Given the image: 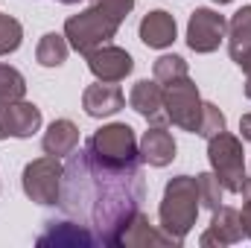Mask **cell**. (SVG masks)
<instances>
[{
	"label": "cell",
	"mask_w": 251,
	"mask_h": 248,
	"mask_svg": "<svg viewBox=\"0 0 251 248\" xmlns=\"http://www.w3.org/2000/svg\"><path fill=\"white\" fill-rule=\"evenodd\" d=\"M143 161L111 164L102 161L91 146L67 155L59 190V207L64 216L91 228L100 246H117L131 216L140 210L146 196Z\"/></svg>",
	"instance_id": "cell-1"
},
{
	"label": "cell",
	"mask_w": 251,
	"mask_h": 248,
	"mask_svg": "<svg viewBox=\"0 0 251 248\" xmlns=\"http://www.w3.org/2000/svg\"><path fill=\"white\" fill-rule=\"evenodd\" d=\"M199 184L193 175H176L173 181H167L164 187V198H161V231L176 243L181 246L187 240V234L196 225V216H199Z\"/></svg>",
	"instance_id": "cell-2"
},
{
	"label": "cell",
	"mask_w": 251,
	"mask_h": 248,
	"mask_svg": "<svg viewBox=\"0 0 251 248\" xmlns=\"http://www.w3.org/2000/svg\"><path fill=\"white\" fill-rule=\"evenodd\" d=\"M117 29H120V21L117 18H111L102 6H88L85 12H79V15H70L67 21H64V38H67V44L76 50V53H82V56H88L91 50H97V47H102V44H108L114 35H117Z\"/></svg>",
	"instance_id": "cell-3"
},
{
	"label": "cell",
	"mask_w": 251,
	"mask_h": 248,
	"mask_svg": "<svg viewBox=\"0 0 251 248\" xmlns=\"http://www.w3.org/2000/svg\"><path fill=\"white\" fill-rule=\"evenodd\" d=\"M243 143L240 137L222 131L216 137L207 140V158L213 167V175L219 178V184L225 187V193H240L246 181V161H243Z\"/></svg>",
	"instance_id": "cell-4"
},
{
	"label": "cell",
	"mask_w": 251,
	"mask_h": 248,
	"mask_svg": "<svg viewBox=\"0 0 251 248\" xmlns=\"http://www.w3.org/2000/svg\"><path fill=\"white\" fill-rule=\"evenodd\" d=\"M62 173H64V167L59 164V158H53V155L29 161L24 167V175H21V184H24L26 198L35 201V204H44V207L59 204Z\"/></svg>",
	"instance_id": "cell-5"
},
{
	"label": "cell",
	"mask_w": 251,
	"mask_h": 248,
	"mask_svg": "<svg viewBox=\"0 0 251 248\" xmlns=\"http://www.w3.org/2000/svg\"><path fill=\"white\" fill-rule=\"evenodd\" d=\"M164 111H167V120L178 125L181 131H193V134L199 131L201 97H199V88L190 76L164 85Z\"/></svg>",
	"instance_id": "cell-6"
},
{
	"label": "cell",
	"mask_w": 251,
	"mask_h": 248,
	"mask_svg": "<svg viewBox=\"0 0 251 248\" xmlns=\"http://www.w3.org/2000/svg\"><path fill=\"white\" fill-rule=\"evenodd\" d=\"M88 146L111 164H131L140 161V149H137V137L134 128L128 123H108L100 131H94V137L88 140Z\"/></svg>",
	"instance_id": "cell-7"
},
{
	"label": "cell",
	"mask_w": 251,
	"mask_h": 248,
	"mask_svg": "<svg viewBox=\"0 0 251 248\" xmlns=\"http://www.w3.org/2000/svg\"><path fill=\"white\" fill-rule=\"evenodd\" d=\"M225 32H228L225 15H219L213 9H204V6L196 9L187 21V44L193 53H213V50H219Z\"/></svg>",
	"instance_id": "cell-8"
},
{
	"label": "cell",
	"mask_w": 251,
	"mask_h": 248,
	"mask_svg": "<svg viewBox=\"0 0 251 248\" xmlns=\"http://www.w3.org/2000/svg\"><path fill=\"white\" fill-rule=\"evenodd\" d=\"M41 128V108L26 102V99H15V102H0V140L6 137H32Z\"/></svg>",
	"instance_id": "cell-9"
},
{
	"label": "cell",
	"mask_w": 251,
	"mask_h": 248,
	"mask_svg": "<svg viewBox=\"0 0 251 248\" xmlns=\"http://www.w3.org/2000/svg\"><path fill=\"white\" fill-rule=\"evenodd\" d=\"M47 228H44V234L35 240L41 248L53 246V248H97V237L91 234V228L88 225H82V222H76V219H47L44 222Z\"/></svg>",
	"instance_id": "cell-10"
},
{
	"label": "cell",
	"mask_w": 251,
	"mask_h": 248,
	"mask_svg": "<svg viewBox=\"0 0 251 248\" xmlns=\"http://www.w3.org/2000/svg\"><path fill=\"white\" fill-rule=\"evenodd\" d=\"M85 59H88V70L100 82H120L134 70V59L123 47H114V44H102V47L91 50Z\"/></svg>",
	"instance_id": "cell-11"
},
{
	"label": "cell",
	"mask_w": 251,
	"mask_h": 248,
	"mask_svg": "<svg viewBox=\"0 0 251 248\" xmlns=\"http://www.w3.org/2000/svg\"><path fill=\"white\" fill-rule=\"evenodd\" d=\"M246 237V231H243V219H240V210H234V207H225V204H219L216 210H213V219H210V228L199 237V246L201 248H222V246H234V243H240Z\"/></svg>",
	"instance_id": "cell-12"
},
{
	"label": "cell",
	"mask_w": 251,
	"mask_h": 248,
	"mask_svg": "<svg viewBox=\"0 0 251 248\" xmlns=\"http://www.w3.org/2000/svg\"><path fill=\"white\" fill-rule=\"evenodd\" d=\"M128 105L152 125H167V111H164V85L161 82H149V79H140L134 82L131 94H128Z\"/></svg>",
	"instance_id": "cell-13"
},
{
	"label": "cell",
	"mask_w": 251,
	"mask_h": 248,
	"mask_svg": "<svg viewBox=\"0 0 251 248\" xmlns=\"http://www.w3.org/2000/svg\"><path fill=\"white\" fill-rule=\"evenodd\" d=\"M126 105V97L120 91V85L114 82H97V85H88L85 94H82V108L88 117L94 120H102V117H111L117 114Z\"/></svg>",
	"instance_id": "cell-14"
},
{
	"label": "cell",
	"mask_w": 251,
	"mask_h": 248,
	"mask_svg": "<svg viewBox=\"0 0 251 248\" xmlns=\"http://www.w3.org/2000/svg\"><path fill=\"white\" fill-rule=\"evenodd\" d=\"M137 149H140V161L158 170L176 161V140H173V131H167V125L146 128L143 137L137 140Z\"/></svg>",
	"instance_id": "cell-15"
},
{
	"label": "cell",
	"mask_w": 251,
	"mask_h": 248,
	"mask_svg": "<svg viewBox=\"0 0 251 248\" xmlns=\"http://www.w3.org/2000/svg\"><path fill=\"white\" fill-rule=\"evenodd\" d=\"M117 246H126V248H161V246H176L164 231L152 228V222L146 219L143 210H137L131 216V222L126 225V231L120 234Z\"/></svg>",
	"instance_id": "cell-16"
},
{
	"label": "cell",
	"mask_w": 251,
	"mask_h": 248,
	"mask_svg": "<svg viewBox=\"0 0 251 248\" xmlns=\"http://www.w3.org/2000/svg\"><path fill=\"white\" fill-rule=\"evenodd\" d=\"M178 35V26H176V18L164 9H155L149 12L143 21H140V41L152 50H164L176 41Z\"/></svg>",
	"instance_id": "cell-17"
},
{
	"label": "cell",
	"mask_w": 251,
	"mask_h": 248,
	"mask_svg": "<svg viewBox=\"0 0 251 248\" xmlns=\"http://www.w3.org/2000/svg\"><path fill=\"white\" fill-rule=\"evenodd\" d=\"M41 146L53 158H67L79 146V125L73 123V120H53L50 128L44 131Z\"/></svg>",
	"instance_id": "cell-18"
},
{
	"label": "cell",
	"mask_w": 251,
	"mask_h": 248,
	"mask_svg": "<svg viewBox=\"0 0 251 248\" xmlns=\"http://www.w3.org/2000/svg\"><path fill=\"white\" fill-rule=\"evenodd\" d=\"M246 50H251V6H243L228 21V53H231V59L243 56Z\"/></svg>",
	"instance_id": "cell-19"
},
{
	"label": "cell",
	"mask_w": 251,
	"mask_h": 248,
	"mask_svg": "<svg viewBox=\"0 0 251 248\" xmlns=\"http://www.w3.org/2000/svg\"><path fill=\"white\" fill-rule=\"evenodd\" d=\"M67 53H70V44L67 38L59 32H47L41 41H38V50H35V59L41 67H59L67 62Z\"/></svg>",
	"instance_id": "cell-20"
},
{
	"label": "cell",
	"mask_w": 251,
	"mask_h": 248,
	"mask_svg": "<svg viewBox=\"0 0 251 248\" xmlns=\"http://www.w3.org/2000/svg\"><path fill=\"white\" fill-rule=\"evenodd\" d=\"M26 97V79L21 76V70L0 64V102H15Z\"/></svg>",
	"instance_id": "cell-21"
},
{
	"label": "cell",
	"mask_w": 251,
	"mask_h": 248,
	"mask_svg": "<svg viewBox=\"0 0 251 248\" xmlns=\"http://www.w3.org/2000/svg\"><path fill=\"white\" fill-rule=\"evenodd\" d=\"M152 76H155V82L170 85V82H176V79L190 76V70H187V62H184L181 56H161V59L155 62V67H152Z\"/></svg>",
	"instance_id": "cell-22"
},
{
	"label": "cell",
	"mask_w": 251,
	"mask_h": 248,
	"mask_svg": "<svg viewBox=\"0 0 251 248\" xmlns=\"http://www.w3.org/2000/svg\"><path fill=\"white\" fill-rule=\"evenodd\" d=\"M24 41V26L21 21H15L12 15H3L0 12V56H9L21 47Z\"/></svg>",
	"instance_id": "cell-23"
},
{
	"label": "cell",
	"mask_w": 251,
	"mask_h": 248,
	"mask_svg": "<svg viewBox=\"0 0 251 248\" xmlns=\"http://www.w3.org/2000/svg\"><path fill=\"white\" fill-rule=\"evenodd\" d=\"M196 184H199V201H201V207L216 210V207L222 204V193H225V187L219 184V178H216L213 173H201V175L196 178Z\"/></svg>",
	"instance_id": "cell-24"
},
{
	"label": "cell",
	"mask_w": 251,
	"mask_h": 248,
	"mask_svg": "<svg viewBox=\"0 0 251 248\" xmlns=\"http://www.w3.org/2000/svg\"><path fill=\"white\" fill-rule=\"evenodd\" d=\"M225 114L219 111V105H213V102H201V120H199V131L196 134H201L204 140H210V137H216V134H222L225 131Z\"/></svg>",
	"instance_id": "cell-25"
},
{
	"label": "cell",
	"mask_w": 251,
	"mask_h": 248,
	"mask_svg": "<svg viewBox=\"0 0 251 248\" xmlns=\"http://www.w3.org/2000/svg\"><path fill=\"white\" fill-rule=\"evenodd\" d=\"M97 6H102L111 18H117L120 24H123L126 18H128V12L134 9V0H94Z\"/></svg>",
	"instance_id": "cell-26"
},
{
	"label": "cell",
	"mask_w": 251,
	"mask_h": 248,
	"mask_svg": "<svg viewBox=\"0 0 251 248\" xmlns=\"http://www.w3.org/2000/svg\"><path fill=\"white\" fill-rule=\"evenodd\" d=\"M240 219H243V231H246V237L251 240V198H246V204H243V213H240Z\"/></svg>",
	"instance_id": "cell-27"
},
{
	"label": "cell",
	"mask_w": 251,
	"mask_h": 248,
	"mask_svg": "<svg viewBox=\"0 0 251 248\" xmlns=\"http://www.w3.org/2000/svg\"><path fill=\"white\" fill-rule=\"evenodd\" d=\"M240 131H243V140H251V114L240 117Z\"/></svg>",
	"instance_id": "cell-28"
},
{
	"label": "cell",
	"mask_w": 251,
	"mask_h": 248,
	"mask_svg": "<svg viewBox=\"0 0 251 248\" xmlns=\"http://www.w3.org/2000/svg\"><path fill=\"white\" fill-rule=\"evenodd\" d=\"M234 62L240 64V67H243V70H246V73H251V50H246V53H243V56H237V59H234Z\"/></svg>",
	"instance_id": "cell-29"
},
{
	"label": "cell",
	"mask_w": 251,
	"mask_h": 248,
	"mask_svg": "<svg viewBox=\"0 0 251 248\" xmlns=\"http://www.w3.org/2000/svg\"><path fill=\"white\" fill-rule=\"evenodd\" d=\"M240 193H243L246 198H251V178H246V181H243V190H240Z\"/></svg>",
	"instance_id": "cell-30"
},
{
	"label": "cell",
	"mask_w": 251,
	"mask_h": 248,
	"mask_svg": "<svg viewBox=\"0 0 251 248\" xmlns=\"http://www.w3.org/2000/svg\"><path fill=\"white\" fill-rule=\"evenodd\" d=\"M246 97L251 99V73H246Z\"/></svg>",
	"instance_id": "cell-31"
},
{
	"label": "cell",
	"mask_w": 251,
	"mask_h": 248,
	"mask_svg": "<svg viewBox=\"0 0 251 248\" xmlns=\"http://www.w3.org/2000/svg\"><path fill=\"white\" fill-rule=\"evenodd\" d=\"M59 3H67V6H73V3H79V0H59Z\"/></svg>",
	"instance_id": "cell-32"
},
{
	"label": "cell",
	"mask_w": 251,
	"mask_h": 248,
	"mask_svg": "<svg viewBox=\"0 0 251 248\" xmlns=\"http://www.w3.org/2000/svg\"><path fill=\"white\" fill-rule=\"evenodd\" d=\"M213 3H219V6H222V3H231V0H213Z\"/></svg>",
	"instance_id": "cell-33"
}]
</instances>
